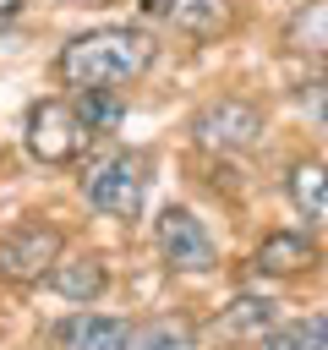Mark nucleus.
Listing matches in <instances>:
<instances>
[{
	"label": "nucleus",
	"mask_w": 328,
	"mask_h": 350,
	"mask_svg": "<svg viewBox=\"0 0 328 350\" xmlns=\"http://www.w3.org/2000/svg\"><path fill=\"white\" fill-rule=\"evenodd\" d=\"M87 137H93V131H87V126L77 120V109L60 104V98H38V104L27 109V153L44 159V164H71V159H82Z\"/></svg>",
	"instance_id": "nucleus-4"
},
{
	"label": "nucleus",
	"mask_w": 328,
	"mask_h": 350,
	"mask_svg": "<svg viewBox=\"0 0 328 350\" xmlns=\"http://www.w3.org/2000/svg\"><path fill=\"white\" fill-rule=\"evenodd\" d=\"M148 11L191 38H208L219 22H224V0H148Z\"/></svg>",
	"instance_id": "nucleus-11"
},
{
	"label": "nucleus",
	"mask_w": 328,
	"mask_h": 350,
	"mask_svg": "<svg viewBox=\"0 0 328 350\" xmlns=\"http://www.w3.org/2000/svg\"><path fill=\"white\" fill-rule=\"evenodd\" d=\"M60 252H66V235H60L55 224L22 219V224H11V230L0 235V279L33 284V279H44V273L60 262Z\"/></svg>",
	"instance_id": "nucleus-3"
},
{
	"label": "nucleus",
	"mask_w": 328,
	"mask_h": 350,
	"mask_svg": "<svg viewBox=\"0 0 328 350\" xmlns=\"http://www.w3.org/2000/svg\"><path fill=\"white\" fill-rule=\"evenodd\" d=\"M153 60V44L148 33L137 27H93V33H77L66 49H60V77L71 88H109L120 93L126 82H137Z\"/></svg>",
	"instance_id": "nucleus-1"
},
{
	"label": "nucleus",
	"mask_w": 328,
	"mask_h": 350,
	"mask_svg": "<svg viewBox=\"0 0 328 350\" xmlns=\"http://www.w3.org/2000/svg\"><path fill=\"white\" fill-rule=\"evenodd\" d=\"M323 252H317V241L306 235V230H268L262 241H257V252H251V268L257 273H301V268H312Z\"/></svg>",
	"instance_id": "nucleus-8"
},
{
	"label": "nucleus",
	"mask_w": 328,
	"mask_h": 350,
	"mask_svg": "<svg viewBox=\"0 0 328 350\" xmlns=\"http://www.w3.org/2000/svg\"><path fill=\"white\" fill-rule=\"evenodd\" d=\"M191 131H197L202 148L241 153V148H251V142L262 137V109L246 104V98H219V104H208V109L191 120Z\"/></svg>",
	"instance_id": "nucleus-5"
},
{
	"label": "nucleus",
	"mask_w": 328,
	"mask_h": 350,
	"mask_svg": "<svg viewBox=\"0 0 328 350\" xmlns=\"http://www.w3.org/2000/svg\"><path fill=\"white\" fill-rule=\"evenodd\" d=\"M148 180H153V159L148 153H109L104 164H93V175L82 180L87 202L109 219H137L142 213V197H148Z\"/></svg>",
	"instance_id": "nucleus-2"
},
{
	"label": "nucleus",
	"mask_w": 328,
	"mask_h": 350,
	"mask_svg": "<svg viewBox=\"0 0 328 350\" xmlns=\"http://www.w3.org/2000/svg\"><path fill=\"white\" fill-rule=\"evenodd\" d=\"M159 252L175 273H208L213 268V241H208L202 219L191 208H175V202L159 213Z\"/></svg>",
	"instance_id": "nucleus-6"
},
{
	"label": "nucleus",
	"mask_w": 328,
	"mask_h": 350,
	"mask_svg": "<svg viewBox=\"0 0 328 350\" xmlns=\"http://www.w3.org/2000/svg\"><path fill=\"white\" fill-rule=\"evenodd\" d=\"M284 191H290V202H295V213H301V219H312V224H328V164H317V159H301V164H290V180H284Z\"/></svg>",
	"instance_id": "nucleus-9"
},
{
	"label": "nucleus",
	"mask_w": 328,
	"mask_h": 350,
	"mask_svg": "<svg viewBox=\"0 0 328 350\" xmlns=\"http://www.w3.org/2000/svg\"><path fill=\"white\" fill-rule=\"evenodd\" d=\"M55 350H126L131 345V323L126 317H104V312H71L49 328Z\"/></svg>",
	"instance_id": "nucleus-7"
},
{
	"label": "nucleus",
	"mask_w": 328,
	"mask_h": 350,
	"mask_svg": "<svg viewBox=\"0 0 328 350\" xmlns=\"http://www.w3.org/2000/svg\"><path fill=\"white\" fill-rule=\"evenodd\" d=\"M273 301L268 295H235L230 306H224V317H219V328L224 334H268L273 328Z\"/></svg>",
	"instance_id": "nucleus-14"
},
{
	"label": "nucleus",
	"mask_w": 328,
	"mask_h": 350,
	"mask_svg": "<svg viewBox=\"0 0 328 350\" xmlns=\"http://www.w3.org/2000/svg\"><path fill=\"white\" fill-rule=\"evenodd\" d=\"M77 120L98 137V131H115L120 126V93H109V88H77Z\"/></svg>",
	"instance_id": "nucleus-15"
},
{
	"label": "nucleus",
	"mask_w": 328,
	"mask_h": 350,
	"mask_svg": "<svg viewBox=\"0 0 328 350\" xmlns=\"http://www.w3.org/2000/svg\"><path fill=\"white\" fill-rule=\"evenodd\" d=\"M44 279H49V290H55V295H66V301H98V295H104V262H98V257L55 262Z\"/></svg>",
	"instance_id": "nucleus-12"
},
{
	"label": "nucleus",
	"mask_w": 328,
	"mask_h": 350,
	"mask_svg": "<svg viewBox=\"0 0 328 350\" xmlns=\"http://www.w3.org/2000/svg\"><path fill=\"white\" fill-rule=\"evenodd\" d=\"M126 350H197V334H191L186 317H153V323L131 328Z\"/></svg>",
	"instance_id": "nucleus-13"
},
{
	"label": "nucleus",
	"mask_w": 328,
	"mask_h": 350,
	"mask_svg": "<svg viewBox=\"0 0 328 350\" xmlns=\"http://www.w3.org/2000/svg\"><path fill=\"white\" fill-rule=\"evenodd\" d=\"M262 350H328V317L312 312V317H301V323H284V328L268 334Z\"/></svg>",
	"instance_id": "nucleus-16"
},
{
	"label": "nucleus",
	"mask_w": 328,
	"mask_h": 350,
	"mask_svg": "<svg viewBox=\"0 0 328 350\" xmlns=\"http://www.w3.org/2000/svg\"><path fill=\"white\" fill-rule=\"evenodd\" d=\"M16 11H22V0H0V27H5V22H16Z\"/></svg>",
	"instance_id": "nucleus-17"
},
{
	"label": "nucleus",
	"mask_w": 328,
	"mask_h": 350,
	"mask_svg": "<svg viewBox=\"0 0 328 350\" xmlns=\"http://www.w3.org/2000/svg\"><path fill=\"white\" fill-rule=\"evenodd\" d=\"M284 44L317 66H328V0H306L290 22H284Z\"/></svg>",
	"instance_id": "nucleus-10"
}]
</instances>
